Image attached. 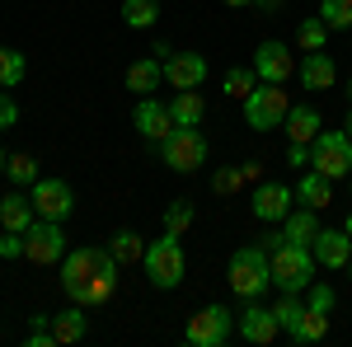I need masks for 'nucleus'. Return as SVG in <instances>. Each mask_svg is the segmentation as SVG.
<instances>
[{
  "mask_svg": "<svg viewBox=\"0 0 352 347\" xmlns=\"http://www.w3.org/2000/svg\"><path fill=\"white\" fill-rule=\"evenodd\" d=\"M292 197H296V188H287V183H258L249 207H254V216H258V221H287Z\"/></svg>",
  "mask_w": 352,
  "mask_h": 347,
  "instance_id": "dca6fc26",
  "label": "nucleus"
},
{
  "mask_svg": "<svg viewBox=\"0 0 352 347\" xmlns=\"http://www.w3.org/2000/svg\"><path fill=\"white\" fill-rule=\"evenodd\" d=\"M287 164L305 169V164H310V146H305V141H292V146H287Z\"/></svg>",
  "mask_w": 352,
  "mask_h": 347,
  "instance_id": "ea45409f",
  "label": "nucleus"
},
{
  "mask_svg": "<svg viewBox=\"0 0 352 347\" xmlns=\"http://www.w3.org/2000/svg\"><path fill=\"white\" fill-rule=\"evenodd\" d=\"M258 10H268V14H272V10H282V0H258Z\"/></svg>",
  "mask_w": 352,
  "mask_h": 347,
  "instance_id": "37998d69",
  "label": "nucleus"
},
{
  "mask_svg": "<svg viewBox=\"0 0 352 347\" xmlns=\"http://www.w3.org/2000/svg\"><path fill=\"white\" fill-rule=\"evenodd\" d=\"M141 267H146V277H151L155 291H174V287L184 282V272H188V258H184L179 235L164 230L160 240H151V244H146V254H141Z\"/></svg>",
  "mask_w": 352,
  "mask_h": 347,
  "instance_id": "20e7f679",
  "label": "nucleus"
},
{
  "mask_svg": "<svg viewBox=\"0 0 352 347\" xmlns=\"http://www.w3.org/2000/svg\"><path fill=\"white\" fill-rule=\"evenodd\" d=\"M254 71H258V80L263 85H287L296 76V56L287 43H258V52H254Z\"/></svg>",
  "mask_w": 352,
  "mask_h": 347,
  "instance_id": "9b49d317",
  "label": "nucleus"
},
{
  "mask_svg": "<svg viewBox=\"0 0 352 347\" xmlns=\"http://www.w3.org/2000/svg\"><path fill=\"white\" fill-rule=\"evenodd\" d=\"M296 197L305 202V207H315V212H324L329 202H333V179L329 174H320V169H305L296 183Z\"/></svg>",
  "mask_w": 352,
  "mask_h": 347,
  "instance_id": "412c9836",
  "label": "nucleus"
},
{
  "mask_svg": "<svg viewBox=\"0 0 352 347\" xmlns=\"http://www.w3.org/2000/svg\"><path fill=\"white\" fill-rule=\"evenodd\" d=\"M244 183H249V179H244L240 164H230V169H217V174H212V192H217V197H230V192H240Z\"/></svg>",
  "mask_w": 352,
  "mask_h": 347,
  "instance_id": "72a5a7b5",
  "label": "nucleus"
},
{
  "mask_svg": "<svg viewBox=\"0 0 352 347\" xmlns=\"http://www.w3.org/2000/svg\"><path fill=\"white\" fill-rule=\"evenodd\" d=\"M169 117H174V127H202V117H207L202 94H197V89H179V94L169 99Z\"/></svg>",
  "mask_w": 352,
  "mask_h": 347,
  "instance_id": "5701e85b",
  "label": "nucleus"
},
{
  "mask_svg": "<svg viewBox=\"0 0 352 347\" xmlns=\"http://www.w3.org/2000/svg\"><path fill=\"white\" fill-rule=\"evenodd\" d=\"M33 221H38V212H33V197H28V192H19V188H10V192L0 197V225L24 235Z\"/></svg>",
  "mask_w": 352,
  "mask_h": 347,
  "instance_id": "6ab92c4d",
  "label": "nucleus"
},
{
  "mask_svg": "<svg viewBox=\"0 0 352 347\" xmlns=\"http://www.w3.org/2000/svg\"><path fill=\"white\" fill-rule=\"evenodd\" d=\"M296 76L305 89H333V80H338V66H333V56L329 52H305L296 61Z\"/></svg>",
  "mask_w": 352,
  "mask_h": 347,
  "instance_id": "f3484780",
  "label": "nucleus"
},
{
  "mask_svg": "<svg viewBox=\"0 0 352 347\" xmlns=\"http://www.w3.org/2000/svg\"><path fill=\"white\" fill-rule=\"evenodd\" d=\"M310 249H315V263L329 267V272H338V267L352 263V235L348 230H324V225H320V235L310 240Z\"/></svg>",
  "mask_w": 352,
  "mask_h": 347,
  "instance_id": "4468645a",
  "label": "nucleus"
},
{
  "mask_svg": "<svg viewBox=\"0 0 352 347\" xmlns=\"http://www.w3.org/2000/svg\"><path fill=\"white\" fill-rule=\"evenodd\" d=\"M343 132H348V136H352V104H348V122H343Z\"/></svg>",
  "mask_w": 352,
  "mask_h": 347,
  "instance_id": "c03bdc74",
  "label": "nucleus"
},
{
  "mask_svg": "<svg viewBox=\"0 0 352 347\" xmlns=\"http://www.w3.org/2000/svg\"><path fill=\"white\" fill-rule=\"evenodd\" d=\"M0 258H24V235H19V230H5V240H0Z\"/></svg>",
  "mask_w": 352,
  "mask_h": 347,
  "instance_id": "58836bf2",
  "label": "nucleus"
},
{
  "mask_svg": "<svg viewBox=\"0 0 352 347\" xmlns=\"http://www.w3.org/2000/svg\"><path fill=\"white\" fill-rule=\"evenodd\" d=\"M348 104H352V85H348Z\"/></svg>",
  "mask_w": 352,
  "mask_h": 347,
  "instance_id": "de8ad7c7",
  "label": "nucleus"
},
{
  "mask_svg": "<svg viewBox=\"0 0 352 347\" xmlns=\"http://www.w3.org/2000/svg\"><path fill=\"white\" fill-rule=\"evenodd\" d=\"M343 230H348V235H352V212H348V221H343Z\"/></svg>",
  "mask_w": 352,
  "mask_h": 347,
  "instance_id": "a18cd8bd",
  "label": "nucleus"
},
{
  "mask_svg": "<svg viewBox=\"0 0 352 347\" xmlns=\"http://www.w3.org/2000/svg\"><path fill=\"white\" fill-rule=\"evenodd\" d=\"M14 122H19V104H14L10 89H0V132H10Z\"/></svg>",
  "mask_w": 352,
  "mask_h": 347,
  "instance_id": "4c0bfd02",
  "label": "nucleus"
},
{
  "mask_svg": "<svg viewBox=\"0 0 352 347\" xmlns=\"http://www.w3.org/2000/svg\"><path fill=\"white\" fill-rule=\"evenodd\" d=\"M320 235V221H315V207H292L287 212V221H282V240H292V244H310Z\"/></svg>",
  "mask_w": 352,
  "mask_h": 347,
  "instance_id": "b1692460",
  "label": "nucleus"
},
{
  "mask_svg": "<svg viewBox=\"0 0 352 347\" xmlns=\"http://www.w3.org/2000/svg\"><path fill=\"white\" fill-rule=\"evenodd\" d=\"M240 169H244V179H249V183H254V179H263V164H258V160H244Z\"/></svg>",
  "mask_w": 352,
  "mask_h": 347,
  "instance_id": "a19ab883",
  "label": "nucleus"
},
{
  "mask_svg": "<svg viewBox=\"0 0 352 347\" xmlns=\"http://www.w3.org/2000/svg\"><path fill=\"white\" fill-rule=\"evenodd\" d=\"M132 127L146 141H155L160 146L164 136L174 132V117H169V104H160V99H151V94H141V104H136V113H132Z\"/></svg>",
  "mask_w": 352,
  "mask_h": 347,
  "instance_id": "ddd939ff",
  "label": "nucleus"
},
{
  "mask_svg": "<svg viewBox=\"0 0 352 347\" xmlns=\"http://www.w3.org/2000/svg\"><path fill=\"white\" fill-rule=\"evenodd\" d=\"M188 225H192V202H188V197H174V202L164 207V230L184 240V230H188Z\"/></svg>",
  "mask_w": 352,
  "mask_h": 347,
  "instance_id": "2f4dec72",
  "label": "nucleus"
},
{
  "mask_svg": "<svg viewBox=\"0 0 352 347\" xmlns=\"http://www.w3.org/2000/svg\"><path fill=\"white\" fill-rule=\"evenodd\" d=\"M329 33H333V28H329L320 14H310V19H300V24H296V47H300V52H324Z\"/></svg>",
  "mask_w": 352,
  "mask_h": 347,
  "instance_id": "a878e982",
  "label": "nucleus"
},
{
  "mask_svg": "<svg viewBox=\"0 0 352 347\" xmlns=\"http://www.w3.org/2000/svg\"><path fill=\"white\" fill-rule=\"evenodd\" d=\"M348 188H352V174H348Z\"/></svg>",
  "mask_w": 352,
  "mask_h": 347,
  "instance_id": "09e8293b",
  "label": "nucleus"
},
{
  "mask_svg": "<svg viewBox=\"0 0 352 347\" xmlns=\"http://www.w3.org/2000/svg\"><path fill=\"white\" fill-rule=\"evenodd\" d=\"M310 310H333V287H324V282H310V300H305Z\"/></svg>",
  "mask_w": 352,
  "mask_h": 347,
  "instance_id": "e433bc0d",
  "label": "nucleus"
},
{
  "mask_svg": "<svg viewBox=\"0 0 352 347\" xmlns=\"http://www.w3.org/2000/svg\"><path fill=\"white\" fill-rule=\"evenodd\" d=\"M310 164L329 174V179H348L352 174V136L338 132V127H329L310 141Z\"/></svg>",
  "mask_w": 352,
  "mask_h": 347,
  "instance_id": "0eeeda50",
  "label": "nucleus"
},
{
  "mask_svg": "<svg viewBox=\"0 0 352 347\" xmlns=\"http://www.w3.org/2000/svg\"><path fill=\"white\" fill-rule=\"evenodd\" d=\"M160 160L174 169V174H192L207 164V136L197 127H174V132L160 141Z\"/></svg>",
  "mask_w": 352,
  "mask_h": 347,
  "instance_id": "423d86ee",
  "label": "nucleus"
},
{
  "mask_svg": "<svg viewBox=\"0 0 352 347\" xmlns=\"http://www.w3.org/2000/svg\"><path fill=\"white\" fill-rule=\"evenodd\" d=\"M272 310H277V324H282V333H292V328L300 324V315H305V305H300L296 295H282Z\"/></svg>",
  "mask_w": 352,
  "mask_h": 347,
  "instance_id": "f704fd0d",
  "label": "nucleus"
},
{
  "mask_svg": "<svg viewBox=\"0 0 352 347\" xmlns=\"http://www.w3.org/2000/svg\"><path fill=\"white\" fill-rule=\"evenodd\" d=\"M221 89H226L230 99H240V104H244V99L258 89V71H254V66H230L226 80H221Z\"/></svg>",
  "mask_w": 352,
  "mask_h": 347,
  "instance_id": "bb28decb",
  "label": "nucleus"
},
{
  "mask_svg": "<svg viewBox=\"0 0 352 347\" xmlns=\"http://www.w3.org/2000/svg\"><path fill=\"white\" fill-rule=\"evenodd\" d=\"M320 127H324V117H320V108H315V104H292L287 122H282L287 141H305V146L320 136Z\"/></svg>",
  "mask_w": 352,
  "mask_h": 347,
  "instance_id": "aec40b11",
  "label": "nucleus"
},
{
  "mask_svg": "<svg viewBox=\"0 0 352 347\" xmlns=\"http://www.w3.org/2000/svg\"><path fill=\"white\" fill-rule=\"evenodd\" d=\"M324 333H329V315H324V310H310V305H305L300 324L292 328V333H287V338H292L296 347H310V343H320Z\"/></svg>",
  "mask_w": 352,
  "mask_h": 347,
  "instance_id": "393cba45",
  "label": "nucleus"
},
{
  "mask_svg": "<svg viewBox=\"0 0 352 347\" xmlns=\"http://www.w3.org/2000/svg\"><path fill=\"white\" fill-rule=\"evenodd\" d=\"M164 80L174 89H197L207 80V56L202 52H169L164 56Z\"/></svg>",
  "mask_w": 352,
  "mask_h": 347,
  "instance_id": "2eb2a0df",
  "label": "nucleus"
},
{
  "mask_svg": "<svg viewBox=\"0 0 352 347\" xmlns=\"http://www.w3.org/2000/svg\"><path fill=\"white\" fill-rule=\"evenodd\" d=\"M24 76H28L24 52H14V47H0V89H14V85H24Z\"/></svg>",
  "mask_w": 352,
  "mask_h": 347,
  "instance_id": "7c9ffc66",
  "label": "nucleus"
},
{
  "mask_svg": "<svg viewBox=\"0 0 352 347\" xmlns=\"http://www.w3.org/2000/svg\"><path fill=\"white\" fill-rule=\"evenodd\" d=\"M235 328H240L244 343H254V347H268L272 338L282 333V324H277V310H268V305H254V300H249V305L240 310V324H235Z\"/></svg>",
  "mask_w": 352,
  "mask_h": 347,
  "instance_id": "f8f14e48",
  "label": "nucleus"
},
{
  "mask_svg": "<svg viewBox=\"0 0 352 347\" xmlns=\"http://www.w3.org/2000/svg\"><path fill=\"white\" fill-rule=\"evenodd\" d=\"M160 80H164L160 56H136L132 66H127V89L132 94H151V89H160Z\"/></svg>",
  "mask_w": 352,
  "mask_h": 347,
  "instance_id": "4be33fe9",
  "label": "nucleus"
},
{
  "mask_svg": "<svg viewBox=\"0 0 352 347\" xmlns=\"http://www.w3.org/2000/svg\"><path fill=\"white\" fill-rule=\"evenodd\" d=\"M52 338L56 343H85L89 338V305H76L71 300V310H61V315H52Z\"/></svg>",
  "mask_w": 352,
  "mask_h": 347,
  "instance_id": "a211bd4d",
  "label": "nucleus"
},
{
  "mask_svg": "<svg viewBox=\"0 0 352 347\" xmlns=\"http://www.w3.org/2000/svg\"><path fill=\"white\" fill-rule=\"evenodd\" d=\"M24 258L38 267H52L66 258V235H61V221H47V216H38L33 225L24 230Z\"/></svg>",
  "mask_w": 352,
  "mask_h": 347,
  "instance_id": "1a4fd4ad",
  "label": "nucleus"
},
{
  "mask_svg": "<svg viewBox=\"0 0 352 347\" xmlns=\"http://www.w3.org/2000/svg\"><path fill=\"white\" fill-rule=\"evenodd\" d=\"M226 282L240 300H258V295L272 287V263L263 244H244L230 254V267H226Z\"/></svg>",
  "mask_w": 352,
  "mask_h": 347,
  "instance_id": "7ed1b4c3",
  "label": "nucleus"
},
{
  "mask_svg": "<svg viewBox=\"0 0 352 347\" xmlns=\"http://www.w3.org/2000/svg\"><path fill=\"white\" fill-rule=\"evenodd\" d=\"M287 113H292V99H287L282 85H263V80H258V89L244 99V122H249L254 132H272V127H282Z\"/></svg>",
  "mask_w": 352,
  "mask_h": 347,
  "instance_id": "39448f33",
  "label": "nucleus"
},
{
  "mask_svg": "<svg viewBox=\"0 0 352 347\" xmlns=\"http://www.w3.org/2000/svg\"><path fill=\"white\" fill-rule=\"evenodd\" d=\"M109 254L118 263H141V254H146V240L136 235V230H118L109 240Z\"/></svg>",
  "mask_w": 352,
  "mask_h": 347,
  "instance_id": "c85d7f7f",
  "label": "nucleus"
},
{
  "mask_svg": "<svg viewBox=\"0 0 352 347\" xmlns=\"http://www.w3.org/2000/svg\"><path fill=\"white\" fill-rule=\"evenodd\" d=\"M0 174H5V150H0Z\"/></svg>",
  "mask_w": 352,
  "mask_h": 347,
  "instance_id": "49530a36",
  "label": "nucleus"
},
{
  "mask_svg": "<svg viewBox=\"0 0 352 347\" xmlns=\"http://www.w3.org/2000/svg\"><path fill=\"white\" fill-rule=\"evenodd\" d=\"M5 174H10L14 188H33L38 179H43V169H38L33 155H5Z\"/></svg>",
  "mask_w": 352,
  "mask_h": 347,
  "instance_id": "cd10ccee",
  "label": "nucleus"
},
{
  "mask_svg": "<svg viewBox=\"0 0 352 347\" xmlns=\"http://www.w3.org/2000/svg\"><path fill=\"white\" fill-rule=\"evenodd\" d=\"M230 10H249V5H258V0H226Z\"/></svg>",
  "mask_w": 352,
  "mask_h": 347,
  "instance_id": "79ce46f5",
  "label": "nucleus"
},
{
  "mask_svg": "<svg viewBox=\"0 0 352 347\" xmlns=\"http://www.w3.org/2000/svg\"><path fill=\"white\" fill-rule=\"evenodd\" d=\"M320 19L329 28H352V0H320Z\"/></svg>",
  "mask_w": 352,
  "mask_h": 347,
  "instance_id": "473e14b6",
  "label": "nucleus"
},
{
  "mask_svg": "<svg viewBox=\"0 0 352 347\" xmlns=\"http://www.w3.org/2000/svg\"><path fill=\"white\" fill-rule=\"evenodd\" d=\"M28 197H33V212L47 216V221H66V216L76 212V192L66 179H38V183L28 188Z\"/></svg>",
  "mask_w": 352,
  "mask_h": 347,
  "instance_id": "9d476101",
  "label": "nucleus"
},
{
  "mask_svg": "<svg viewBox=\"0 0 352 347\" xmlns=\"http://www.w3.org/2000/svg\"><path fill=\"white\" fill-rule=\"evenodd\" d=\"M28 347H52L56 338H52V315H33V328H28V338H24Z\"/></svg>",
  "mask_w": 352,
  "mask_h": 347,
  "instance_id": "c9c22d12",
  "label": "nucleus"
},
{
  "mask_svg": "<svg viewBox=\"0 0 352 347\" xmlns=\"http://www.w3.org/2000/svg\"><path fill=\"white\" fill-rule=\"evenodd\" d=\"M263 249H268L272 287H277V291L282 295L310 291V282H315V249H310V244H292V240H282V235H268Z\"/></svg>",
  "mask_w": 352,
  "mask_h": 347,
  "instance_id": "f03ea898",
  "label": "nucleus"
},
{
  "mask_svg": "<svg viewBox=\"0 0 352 347\" xmlns=\"http://www.w3.org/2000/svg\"><path fill=\"white\" fill-rule=\"evenodd\" d=\"M160 19V0H122V24L127 28H151Z\"/></svg>",
  "mask_w": 352,
  "mask_h": 347,
  "instance_id": "c756f323",
  "label": "nucleus"
},
{
  "mask_svg": "<svg viewBox=\"0 0 352 347\" xmlns=\"http://www.w3.org/2000/svg\"><path fill=\"white\" fill-rule=\"evenodd\" d=\"M184 338H188L192 347H226L230 338H235V315H230L226 305H202V310L188 320Z\"/></svg>",
  "mask_w": 352,
  "mask_h": 347,
  "instance_id": "6e6552de",
  "label": "nucleus"
},
{
  "mask_svg": "<svg viewBox=\"0 0 352 347\" xmlns=\"http://www.w3.org/2000/svg\"><path fill=\"white\" fill-rule=\"evenodd\" d=\"M61 291L71 295L76 305H104L113 291H118V277H104L99 267V249H71L61 258Z\"/></svg>",
  "mask_w": 352,
  "mask_h": 347,
  "instance_id": "f257e3e1",
  "label": "nucleus"
}]
</instances>
